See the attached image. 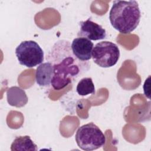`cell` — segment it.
<instances>
[{"mask_svg":"<svg viewBox=\"0 0 151 151\" xmlns=\"http://www.w3.org/2000/svg\"><path fill=\"white\" fill-rule=\"evenodd\" d=\"M47 61L54 67L51 86L54 89H63L69 84L87 73L90 68V62H83L73 54L71 43L68 40H58L49 51Z\"/></svg>","mask_w":151,"mask_h":151,"instance_id":"1","label":"cell"},{"mask_svg":"<svg viewBox=\"0 0 151 151\" xmlns=\"http://www.w3.org/2000/svg\"><path fill=\"white\" fill-rule=\"evenodd\" d=\"M141 17L139 4L136 1H114L109 12L112 27L120 33L127 34L138 26Z\"/></svg>","mask_w":151,"mask_h":151,"instance_id":"2","label":"cell"},{"mask_svg":"<svg viewBox=\"0 0 151 151\" xmlns=\"http://www.w3.org/2000/svg\"><path fill=\"white\" fill-rule=\"evenodd\" d=\"M75 140L81 149L87 151L99 149L106 143L104 133L92 122L84 124L77 129Z\"/></svg>","mask_w":151,"mask_h":151,"instance_id":"3","label":"cell"},{"mask_svg":"<svg viewBox=\"0 0 151 151\" xmlns=\"http://www.w3.org/2000/svg\"><path fill=\"white\" fill-rule=\"evenodd\" d=\"M15 55L21 65L32 68L44 61V51L32 40L22 41L15 49Z\"/></svg>","mask_w":151,"mask_h":151,"instance_id":"4","label":"cell"},{"mask_svg":"<svg viewBox=\"0 0 151 151\" xmlns=\"http://www.w3.org/2000/svg\"><path fill=\"white\" fill-rule=\"evenodd\" d=\"M119 57V47L111 41H104L98 42L93 48V60L100 67L109 68L114 66Z\"/></svg>","mask_w":151,"mask_h":151,"instance_id":"5","label":"cell"},{"mask_svg":"<svg viewBox=\"0 0 151 151\" xmlns=\"http://www.w3.org/2000/svg\"><path fill=\"white\" fill-rule=\"evenodd\" d=\"M80 29L77 36L85 37L88 40L97 41L106 37V31L103 27L92 21L90 18L79 22Z\"/></svg>","mask_w":151,"mask_h":151,"instance_id":"6","label":"cell"},{"mask_svg":"<svg viewBox=\"0 0 151 151\" xmlns=\"http://www.w3.org/2000/svg\"><path fill=\"white\" fill-rule=\"evenodd\" d=\"M71 47L73 54L79 60L86 62L91 58L94 44L90 40L78 37L73 40Z\"/></svg>","mask_w":151,"mask_h":151,"instance_id":"7","label":"cell"},{"mask_svg":"<svg viewBox=\"0 0 151 151\" xmlns=\"http://www.w3.org/2000/svg\"><path fill=\"white\" fill-rule=\"evenodd\" d=\"M54 67L48 61L40 64L35 71V80L37 83L41 87H49L51 85L53 78Z\"/></svg>","mask_w":151,"mask_h":151,"instance_id":"8","label":"cell"},{"mask_svg":"<svg viewBox=\"0 0 151 151\" xmlns=\"http://www.w3.org/2000/svg\"><path fill=\"white\" fill-rule=\"evenodd\" d=\"M6 99L10 106L17 107H24L28 100L25 91L18 86H12L8 88Z\"/></svg>","mask_w":151,"mask_h":151,"instance_id":"9","label":"cell"},{"mask_svg":"<svg viewBox=\"0 0 151 151\" xmlns=\"http://www.w3.org/2000/svg\"><path fill=\"white\" fill-rule=\"evenodd\" d=\"M12 151H36L37 146L31 140L29 136H20L16 137L11 145Z\"/></svg>","mask_w":151,"mask_h":151,"instance_id":"10","label":"cell"},{"mask_svg":"<svg viewBox=\"0 0 151 151\" xmlns=\"http://www.w3.org/2000/svg\"><path fill=\"white\" fill-rule=\"evenodd\" d=\"M76 91L78 95L85 96L95 93V87L91 77H84L78 83Z\"/></svg>","mask_w":151,"mask_h":151,"instance_id":"11","label":"cell"}]
</instances>
